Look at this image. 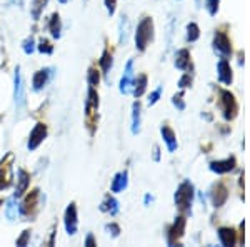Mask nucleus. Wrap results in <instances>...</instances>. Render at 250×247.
Returning <instances> with one entry per match:
<instances>
[{"instance_id": "nucleus-1", "label": "nucleus", "mask_w": 250, "mask_h": 247, "mask_svg": "<svg viewBox=\"0 0 250 247\" xmlns=\"http://www.w3.org/2000/svg\"><path fill=\"white\" fill-rule=\"evenodd\" d=\"M99 94H97L95 87H88L87 90V99H85V125L90 132V135H94L97 131V122H99Z\"/></svg>"}, {"instance_id": "nucleus-2", "label": "nucleus", "mask_w": 250, "mask_h": 247, "mask_svg": "<svg viewBox=\"0 0 250 247\" xmlns=\"http://www.w3.org/2000/svg\"><path fill=\"white\" fill-rule=\"evenodd\" d=\"M154 39V20L150 17H144L140 20V23L137 25L135 32V45L140 52H144L147 48L148 44Z\"/></svg>"}, {"instance_id": "nucleus-3", "label": "nucleus", "mask_w": 250, "mask_h": 247, "mask_svg": "<svg viewBox=\"0 0 250 247\" xmlns=\"http://www.w3.org/2000/svg\"><path fill=\"white\" fill-rule=\"evenodd\" d=\"M193 185L188 180L182 182L175 192V205L180 210H190L193 201Z\"/></svg>"}, {"instance_id": "nucleus-4", "label": "nucleus", "mask_w": 250, "mask_h": 247, "mask_svg": "<svg viewBox=\"0 0 250 247\" xmlns=\"http://www.w3.org/2000/svg\"><path fill=\"white\" fill-rule=\"evenodd\" d=\"M220 109L225 120H233L239 114V104H237L233 94H230L229 90L220 92Z\"/></svg>"}, {"instance_id": "nucleus-5", "label": "nucleus", "mask_w": 250, "mask_h": 247, "mask_svg": "<svg viewBox=\"0 0 250 247\" xmlns=\"http://www.w3.org/2000/svg\"><path fill=\"white\" fill-rule=\"evenodd\" d=\"M39 199H40V190L39 189H34L29 192V196L25 197V199L22 201V204H20V214H22L23 217H35V214H37L39 210Z\"/></svg>"}, {"instance_id": "nucleus-6", "label": "nucleus", "mask_w": 250, "mask_h": 247, "mask_svg": "<svg viewBox=\"0 0 250 247\" xmlns=\"http://www.w3.org/2000/svg\"><path fill=\"white\" fill-rule=\"evenodd\" d=\"M12 165H14V154L9 152L2 160H0V190H5L12 184Z\"/></svg>"}, {"instance_id": "nucleus-7", "label": "nucleus", "mask_w": 250, "mask_h": 247, "mask_svg": "<svg viewBox=\"0 0 250 247\" xmlns=\"http://www.w3.org/2000/svg\"><path fill=\"white\" fill-rule=\"evenodd\" d=\"M213 48H215V52H219L224 59L232 55V42H230V39L227 37L225 32L217 30L215 37H213Z\"/></svg>"}, {"instance_id": "nucleus-8", "label": "nucleus", "mask_w": 250, "mask_h": 247, "mask_svg": "<svg viewBox=\"0 0 250 247\" xmlns=\"http://www.w3.org/2000/svg\"><path fill=\"white\" fill-rule=\"evenodd\" d=\"M63 224L68 236H74L79 229V219H77V205L75 202H70L65 209V216H63Z\"/></svg>"}, {"instance_id": "nucleus-9", "label": "nucleus", "mask_w": 250, "mask_h": 247, "mask_svg": "<svg viewBox=\"0 0 250 247\" xmlns=\"http://www.w3.org/2000/svg\"><path fill=\"white\" fill-rule=\"evenodd\" d=\"M47 134H48L47 125L39 122L34 129H32V132L29 135V142H27V149H29V151H35V149H37L39 145L45 140Z\"/></svg>"}, {"instance_id": "nucleus-10", "label": "nucleus", "mask_w": 250, "mask_h": 247, "mask_svg": "<svg viewBox=\"0 0 250 247\" xmlns=\"http://www.w3.org/2000/svg\"><path fill=\"white\" fill-rule=\"evenodd\" d=\"M14 99H15V107L20 112L25 105V94H23V80L22 74H20V67L15 68L14 75Z\"/></svg>"}, {"instance_id": "nucleus-11", "label": "nucleus", "mask_w": 250, "mask_h": 247, "mask_svg": "<svg viewBox=\"0 0 250 247\" xmlns=\"http://www.w3.org/2000/svg\"><path fill=\"white\" fill-rule=\"evenodd\" d=\"M185 224H187V221H185V217H177L175 219V222L168 227V232H167V241H168V244L173 246V244H177V241L179 239H182L184 237V234H185Z\"/></svg>"}, {"instance_id": "nucleus-12", "label": "nucleus", "mask_w": 250, "mask_h": 247, "mask_svg": "<svg viewBox=\"0 0 250 247\" xmlns=\"http://www.w3.org/2000/svg\"><path fill=\"white\" fill-rule=\"evenodd\" d=\"M237 165V160L235 157H229V159H224V160H213L210 162V171L215 172V174H227V172H232Z\"/></svg>"}, {"instance_id": "nucleus-13", "label": "nucleus", "mask_w": 250, "mask_h": 247, "mask_svg": "<svg viewBox=\"0 0 250 247\" xmlns=\"http://www.w3.org/2000/svg\"><path fill=\"white\" fill-rule=\"evenodd\" d=\"M210 199H212V204H213V207H222V205L227 202L229 199V190L227 187H225L224 184H217L215 187L212 189V192H210Z\"/></svg>"}, {"instance_id": "nucleus-14", "label": "nucleus", "mask_w": 250, "mask_h": 247, "mask_svg": "<svg viewBox=\"0 0 250 247\" xmlns=\"http://www.w3.org/2000/svg\"><path fill=\"white\" fill-rule=\"evenodd\" d=\"M217 72H219V80L225 86H230L233 80V74H232V67L229 64L227 59H222L219 64H217Z\"/></svg>"}, {"instance_id": "nucleus-15", "label": "nucleus", "mask_w": 250, "mask_h": 247, "mask_svg": "<svg viewBox=\"0 0 250 247\" xmlns=\"http://www.w3.org/2000/svg\"><path fill=\"white\" fill-rule=\"evenodd\" d=\"M29 185H30V174L25 171V169H19V179H17V189H15V194L14 197L19 199L22 197L23 194L29 190Z\"/></svg>"}, {"instance_id": "nucleus-16", "label": "nucleus", "mask_w": 250, "mask_h": 247, "mask_svg": "<svg viewBox=\"0 0 250 247\" xmlns=\"http://www.w3.org/2000/svg\"><path fill=\"white\" fill-rule=\"evenodd\" d=\"M50 75H52V68H42V70L35 72L34 79H32L34 90H37V92L42 90V89L48 84V80H50Z\"/></svg>"}, {"instance_id": "nucleus-17", "label": "nucleus", "mask_w": 250, "mask_h": 247, "mask_svg": "<svg viewBox=\"0 0 250 247\" xmlns=\"http://www.w3.org/2000/svg\"><path fill=\"white\" fill-rule=\"evenodd\" d=\"M132 75H134V60H128L122 79H120V92H122V94H128V90H130Z\"/></svg>"}, {"instance_id": "nucleus-18", "label": "nucleus", "mask_w": 250, "mask_h": 247, "mask_svg": "<svg viewBox=\"0 0 250 247\" xmlns=\"http://www.w3.org/2000/svg\"><path fill=\"white\" fill-rule=\"evenodd\" d=\"M219 241L222 246L232 247L237 242V232L232 227H220L219 229Z\"/></svg>"}, {"instance_id": "nucleus-19", "label": "nucleus", "mask_w": 250, "mask_h": 247, "mask_svg": "<svg viewBox=\"0 0 250 247\" xmlns=\"http://www.w3.org/2000/svg\"><path fill=\"white\" fill-rule=\"evenodd\" d=\"M160 134H162V137H164V142L167 144L168 152H175L177 147H179V144H177L175 132H173L172 129L168 127V125H162V129H160Z\"/></svg>"}, {"instance_id": "nucleus-20", "label": "nucleus", "mask_w": 250, "mask_h": 247, "mask_svg": "<svg viewBox=\"0 0 250 247\" xmlns=\"http://www.w3.org/2000/svg\"><path fill=\"white\" fill-rule=\"evenodd\" d=\"M127 184H128V174H127V171L119 172L114 177V180H112L110 190H112V192H115V194L117 192H122L124 189H127Z\"/></svg>"}, {"instance_id": "nucleus-21", "label": "nucleus", "mask_w": 250, "mask_h": 247, "mask_svg": "<svg viewBox=\"0 0 250 247\" xmlns=\"http://www.w3.org/2000/svg\"><path fill=\"white\" fill-rule=\"evenodd\" d=\"M175 67L180 70H188L190 67V52L187 48H180L175 55Z\"/></svg>"}, {"instance_id": "nucleus-22", "label": "nucleus", "mask_w": 250, "mask_h": 247, "mask_svg": "<svg viewBox=\"0 0 250 247\" xmlns=\"http://www.w3.org/2000/svg\"><path fill=\"white\" fill-rule=\"evenodd\" d=\"M48 32L54 39H60L62 35V20H60L59 14H52L50 20H48Z\"/></svg>"}, {"instance_id": "nucleus-23", "label": "nucleus", "mask_w": 250, "mask_h": 247, "mask_svg": "<svg viewBox=\"0 0 250 247\" xmlns=\"http://www.w3.org/2000/svg\"><path fill=\"white\" fill-rule=\"evenodd\" d=\"M132 92H134V95L139 99V97H142L145 94V90H147V75L145 74H140L137 77L135 80H132Z\"/></svg>"}, {"instance_id": "nucleus-24", "label": "nucleus", "mask_w": 250, "mask_h": 247, "mask_svg": "<svg viewBox=\"0 0 250 247\" xmlns=\"http://www.w3.org/2000/svg\"><path fill=\"white\" fill-rule=\"evenodd\" d=\"M100 210L102 212H108L110 216H117V212H119V202L112 196H107L102 204H100Z\"/></svg>"}, {"instance_id": "nucleus-25", "label": "nucleus", "mask_w": 250, "mask_h": 247, "mask_svg": "<svg viewBox=\"0 0 250 247\" xmlns=\"http://www.w3.org/2000/svg\"><path fill=\"white\" fill-rule=\"evenodd\" d=\"M140 111H142V107H140V102L137 100L132 105V134H139L140 132Z\"/></svg>"}, {"instance_id": "nucleus-26", "label": "nucleus", "mask_w": 250, "mask_h": 247, "mask_svg": "<svg viewBox=\"0 0 250 247\" xmlns=\"http://www.w3.org/2000/svg\"><path fill=\"white\" fill-rule=\"evenodd\" d=\"M99 64H100V68H102V74L108 75V72H110L112 66H114V57H112L110 50H107V48L104 50V54H102V57H100Z\"/></svg>"}, {"instance_id": "nucleus-27", "label": "nucleus", "mask_w": 250, "mask_h": 247, "mask_svg": "<svg viewBox=\"0 0 250 247\" xmlns=\"http://www.w3.org/2000/svg\"><path fill=\"white\" fill-rule=\"evenodd\" d=\"M200 37V29L195 22H190L187 25V40L188 42H197Z\"/></svg>"}, {"instance_id": "nucleus-28", "label": "nucleus", "mask_w": 250, "mask_h": 247, "mask_svg": "<svg viewBox=\"0 0 250 247\" xmlns=\"http://www.w3.org/2000/svg\"><path fill=\"white\" fill-rule=\"evenodd\" d=\"M87 80H88V86H90V87H97V86H99V82H100V72L97 70L95 67H90V68H88Z\"/></svg>"}, {"instance_id": "nucleus-29", "label": "nucleus", "mask_w": 250, "mask_h": 247, "mask_svg": "<svg viewBox=\"0 0 250 247\" xmlns=\"http://www.w3.org/2000/svg\"><path fill=\"white\" fill-rule=\"evenodd\" d=\"M48 0H34V9H32V15H34V20H39L40 19V14L42 10L45 9Z\"/></svg>"}, {"instance_id": "nucleus-30", "label": "nucleus", "mask_w": 250, "mask_h": 247, "mask_svg": "<svg viewBox=\"0 0 250 247\" xmlns=\"http://www.w3.org/2000/svg\"><path fill=\"white\" fill-rule=\"evenodd\" d=\"M17 204H15V197H12V199L7 202V209H5V214H7V219L9 221H14L15 216H17Z\"/></svg>"}, {"instance_id": "nucleus-31", "label": "nucleus", "mask_w": 250, "mask_h": 247, "mask_svg": "<svg viewBox=\"0 0 250 247\" xmlns=\"http://www.w3.org/2000/svg\"><path fill=\"white\" fill-rule=\"evenodd\" d=\"M37 48H39V52H42V54H52L54 52V45H52L50 42H48L47 39H42L40 40V44L37 45Z\"/></svg>"}, {"instance_id": "nucleus-32", "label": "nucleus", "mask_w": 250, "mask_h": 247, "mask_svg": "<svg viewBox=\"0 0 250 247\" xmlns=\"http://www.w3.org/2000/svg\"><path fill=\"white\" fill-rule=\"evenodd\" d=\"M219 3H220V0H205V7H207V10H208V14L212 15H217V12H219Z\"/></svg>"}, {"instance_id": "nucleus-33", "label": "nucleus", "mask_w": 250, "mask_h": 247, "mask_svg": "<svg viewBox=\"0 0 250 247\" xmlns=\"http://www.w3.org/2000/svg\"><path fill=\"white\" fill-rule=\"evenodd\" d=\"M160 95H162V87H157L155 90L150 94V97H148V105H155L157 102H159Z\"/></svg>"}, {"instance_id": "nucleus-34", "label": "nucleus", "mask_w": 250, "mask_h": 247, "mask_svg": "<svg viewBox=\"0 0 250 247\" xmlns=\"http://www.w3.org/2000/svg\"><path fill=\"white\" fill-rule=\"evenodd\" d=\"M34 50H35V40L30 37L23 42V52H25L27 55H30V54H34Z\"/></svg>"}, {"instance_id": "nucleus-35", "label": "nucleus", "mask_w": 250, "mask_h": 247, "mask_svg": "<svg viewBox=\"0 0 250 247\" xmlns=\"http://www.w3.org/2000/svg\"><path fill=\"white\" fill-rule=\"evenodd\" d=\"M105 229L112 234V237H119L120 236V225L115 224V222H110V224H107Z\"/></svg>"}, {"instance_id": "nucleus-36", "label": "nucleus", "mask_w": 250, "mask_h": 247, "mask_svg": "<svg viewBox=\"0 0 250 247\" xmlns=\"http://www.w3.org/2000/svg\"><path fill=\"white\" fill-rule=\"evenodd\" d=\"M182 97H184V92H180L179 95H173V99H172L173 105H175L179 111H184V109H185V102L182 100Z\"/></svg>"}, {"instance_id": "nucleus-37", "label": "nucleus", "mask_w": 250, "mask_h": 247, "mask_svg": "<svg viewBox=\"0 0 250 247\" xmlns=\"http://www.w3.org/2000/svg\"><path fill=\"white\" fill-rule=\"evenodd\" d=\"M190 86H192V75L190 74H185L182 79L179 80V87L184 90V89H187V87H190Z\"/></svg>"}, {"instance_id": "nucleus-38", "label": "nucleus", "mask_w": 250, "mask_h": 247, "mask_svg": "<svg viewBox=\"0 0 250 247\" xmlns=\"http://www.w3.org/2000/svg\"><path fill=\"white\" fill-rule=\"evenodd\" d=\"M30 241V230H23L22 236L17 239V246H27Z\"/></svg>"}, {"instance_id": "nucleus-39", "label": "nucleus", "mask_w": 250, "mask_h": 247, "mask_svg": "<svg viewBox=\"0 0 250 247\" xmlns=\"http://www.w3.org/2000/svg\"><path fill=\"white\" fill-rule=\"evenodd\" d=\"M115 3H117V0H105L107 12H108L110 15H114V14H115Z\"/></svg>"}, {"instance_id": "nucleus-40", "label": "nucleus", "mask_w": 250, "mask_h": 247, "mask_svg": "<svg viewBox=\"0 0 250 247\" xmlns=\"http://www.w3.org/2000/svg\"><path fill=\"white\" fill-rule=\"evenodd\" d=\"M83 246H87V247H94V246H97V241L94 239V234H88V236L85 237V242H83Z\"/></svg>"}, {"instance_id": "nucleus-41", "label": "nucleus", "mask_w": 250, "mask_h": 247, "mask_svg": "<svg viewBox=\"0 0 250 247\" xmlns=\"http://www.w3.org/2000/svg\"><path fill=\"white\" fill-rule=\"evenodd\" d=\"M154 159H155V160H160V149H159V147H155V149H154Z\"/></svg>"}, {"instance_id": "nucleus-42", "label": "nucleus", "mask_w": 250, "mask_h": 247, "mask_svg": "<svg viewBox=\"0 0 250 247\" xmlns=\"http://www.w3.org/2000/svg\"><path fill=\"white\" fill-rule=\"evenodd\" d=\"M148 202H152V197L150 196H145V204H148Z\"/></svg>"}, {"instance_id": "nucleus-43", "label": "nucleus", "mask_w": 250, "mask_h": 247, "mask_svg": "<svg viewBox=\"0 0 250 247\" xmlns=\"http://www.w3.org/2000/svg\"><path fill=\"white\" fill-rule=\"evenodd\" d=\"M10 2H12V3H17V2H20V0H10Z\"/></svg>"}, {"instance_id": "nucleus-44", "label": "nucleus", "mask_w": 250, "mask_h": 247, "mask_svg": "<svg viewBox=\"0 0 250 247\" xmlns=\"http://www.w3.org/2000/svg\"><path fill=\"white\" fill-rule=\"evenodd\" d=\"M60 3H67V0H59Z\"/></svg>"}, {"instance_id": "nucleus-45", "label": "nucleus", "mask_w": 250, "mask_h": 247, "mask_svg": "<svg viewBox=\"0 0 250 247\" xmlns=\"http://www.w3.org/2000/svg\"><path fill=\"white\" fill-rule=\"evenodd\" d=\"M2 204H3V201H2V199H0V205H2Z\"/></svg>"}]
</instances>
